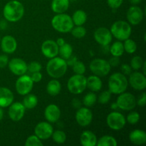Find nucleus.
Masks as SVG:
<instances>
[{"label":"nucleus","instance_id":"obj_1","mask_svg":"<svg viewBox=\"0 0 146 146\" xmlns=\"http://www.w3.org/2000/svg\"><path fill=\"white\" fill-rule=\"evenodd\" d=\"M24 7L20 1L11 0L5 4L3 9L4 17L9 22H17L23 17Z\"/></svg>","mask_w":146,"mask_h":146},{"label":"nucleus","instance_id":"obj_2","mask_svg":"<svg viewBox=\"0 0 146 146\" xmlns=\"http://www.w3.org/2000/svg\"><path fill=\"white\" fill-rule=\"evenodd\" d=\"M67 68L66 61L61 57L51 58L46 64L47 74L54 78H59L65 75Z\"/></svg>","mask_w":146,"mask_h":146},{"label":"nucleus","instance_id":"obj_3","mask_svg":"<svg viewBox=\"0 0 146 146\" xmlns=\"http://www.w3.org/2000/svg\"><path fill=\"white\" fill-rule=\"evenodd\" d=\"M128 86V79L122 73H114L108 79V89L111 94H122L126 91Z\"/></svg>","mask_w":146,"mask_h":146},{"label":"nucleus","instance_id":"obj_4","mask_svg":"<svg viewBox=\"0 0 146 146\" xmlns=\"http://www.w3.org/2000/svg\"><path fill=\"white\" fill-rule=\"evenodd\" d=\"M51 25L56 31L61 33H68L74 28L72 18L68 14H57L51 20Z\"/></svg>","mask_w":146,"mask_h":146},{"label":"nucleus","instance_id":"obj_5","mask_svg":"<svg viewBox=\"0 0 146 146\" xmlns=\"http://www.w3.org/2000/svg\"><path fill=\"white\" fill-rule=\"evenodd\" d=\"M110 31L115 38L120 41H125L131 36L132 29L127 21H117L111 26Z\"/></svg>","mask_w":146,"mask_h":146},{"label":"nucleus","instance_id":"obj_6","mask_svg":"<svg viewBox=\"0 0 146 146\" xmlns=\"http://www.w3.org/2000/svg\"><path fill=\"white\" fill-rule=\"evenodd\" d=\"M67 87L71 94H81L86 88V78L84 75L75 74L68 79Z\"/></svg>","mask_w":146,"mask_h":146},{"label":"nucleus","instance_id":"obj_7","mask_svg":"<svg viewBox=\"0 0 146 146\" xmlns=\"http://www.w3.org/2000/svg\"><path fill=\"white\" fill-rule=\"evenodd\" d=\"M89 67L91 72L99 77L108 75L111 68L108 61L103 58H95L91 61Z\"/></svg>","mask_w":146,"mask_h":146},{"label":"nucleus","instance_id":"obj_8","mask_svg":"<svg viewBox=\"0 0 146 146\" xmlns=\"http://www.w3.org/2000/svg\"><path fill=\"white\" fill-rule=\"evenodd\" d=\"M108 127L113 131H120L123 129L126 123V120L122 113L117 111L110 113L106 118Z\"/></svg>","mask_w":146,"mask_h":146},{"label":"nucleus","instance_id":"obj_9","mask_svg":"<svg viewBox=\"0 0 146 146\" xmlns=\"http://www.w3.org/2000/svg\"><path fill=\"white\" fill-rule=\"evenodd\" d=\"M34 87V82L31 80V76L28 75H21L17 80L15 88L17 92L19 95L25 96L29 94Z\"/></svg>","mask_w":146,"mask_h":146},{"label":"nucleus","instance_id":"obj_10","mask_svg":"<svg viewBox=\"0 0 146 146\" xmlns=\"http://www.w3.org/2000/svg\"><path fill=\"white\" fill-rule=\"evenodd\" d=\"M118 108L123 111H131L136 106V99L131 93H122L119 94L116 100Z\"/></svg>","mask_w":146,"mask_h":146},{"label":"nucleus","instance_id":"obj_11","mask_svg":"<svg viewBox=\"0 0 146 146\" xmlns=\"http://www.w3.org/2000/svg\"><path fill=\"white\" fill-rule=\"evenodd\" d=\"M75 118L78 125L86 127L91 124L93 120V113L87 107H81L76 113Z\"/></svg>","mask_w":146,"mask_h":146},{"label":"nucleus","instance_id":"obj_12","mask_svg":"<svg viewBox=\"0 0 146 146\" xmlns=\"http://www.w3.org/2000/svg\"><path fill=\"white\" fill-rule=\"evenodd\" d=\"M54 128L49 122H40L34 128V133L41 140H47L51 137Z\"/></svg>","mask_w":146,"mask_h":146},{"label":"nucleus","instance_id":"obj_13","mask_svg":"<svg viewBox=\"0 0 146 146\" xmlns=\"http://www.w3.org/2000/svg\"><path fill=\"white\" fill-rule=\"evenodd\" d=\"M95 40L98 44L103 46H108L112 41V34L111 31L105 27H100L97 29L94 34Z\"/></svg>","mask_w":146,"mask_h":146},{"label":"nucleus","instance_id":"obj_14","mask_svg":"<svg viewBox=\"0 0 146 146\" xmlns=\"http://www.w3.org/2000/svg\"><path fill=\"white\" fill-rule=\"evenodd\" d=\"M8 66L12 74L17 76L24 75L27 71V64L23 59L14 58L8 63Z\"/></svg>","mask_w":146,"mask_h":146},{"label":"nucleus","instance_id":"obj_15","mask_svg":"<svg viewBox=\"0 0 146 146\" xmlns=\"http://www.w3.org/2000/svg\"><path fill=\"white\" fill-rule=\"evenodd\" d=\"M143 11L141 7L133 5L128 9L126 14L127 19L128 22L132 25H138L143 19Z\"/></svg>","mask_w":146,"mask_h":146},{"label":"nucleus","instance_id":"obj_16","mask_svg":"<svg viewBox=\"0 0 146 146\" xmlns=\"http://www.w3.org/2000/svg\"><path fill=\"white\" fill-rule=\"evenodd\" d=\"M129 84L133 88L137 91H143L146 88L145 75L141 72H133L130 74Z\"/></svg>","mask_w":146,"mask_h":146},{"label":"nucleus","instance_id":"obj_17","mask_svg":"<svg viewBox=\"0 0 146 146\" xmlns=\"http://www.w3.org/2000/svg\"><path fill=\"white\" fill-rule=\"evenodd\" d=\"M59 46L57 45L56 42L53 40H46L44 41L41 45V53L45 57L48 58H52L56 56L58 54Z\"/></svg>","mask_w":146,"mask_h":146},{"label":"nucleus","instance_id":"obj_18","mask_svg":"<svg viewBox=\"0 0 146 146\" xmlns=\"http://www.w3.org/2000/svg\"><path fill=\"white\" fill-rule=\"evenodd\" d=\"M26 108L23 104L20 102H15L9 106L8 111L9 116L13 121H19L21 120L25 114Z\"/></svg>","mask_w":146,"mask_h":146},{"label":"nucleus","instance_id":"obj_19","mask_svg":"<svg viewBox=\"0 0 146 146\" xmlns=\"http://www.w3.org/2000/svg\"><path fill=\"white\" fill-rule=\"evenodd\" d=\"M1 48L6 54H12L17 50V42L14 36L7 35L1 39Z\"/></svg>","mask_w":146,"mask_h":146},{"label":"nucleus","instance_id":"obj_20","mask_svg":"<svg viewBox=\"0 0 146 146\" xmlns=\"http://www.w3.org/2000/svg\"><path fill=\"white\" fill-rule=\"evenodd\" d=\"M44 116L49 123H56L61 117V111L55 104H50L44 111Z\"/></svg>","mask_w":146,"mask_h":146},{"label":"nucleus","instance_id":"obj_21","mask_svg":"<svg viewBox=\"0 0 146 146\" xmlns=\"http://www.w3.org/2000/svg\"><path fill=\"white\" fill-rule=\"evenodd\" d=\"M14 101L12 91L6 87H0V107L7 108Z\"/></svg>","mask_w":146,"mask_h":146},{"label":"nucleus","instance_id":"obj_22","mask_svg":"<svg viewBox=\"0 0 146 146\" xmlns=\"http://www.w3.org/2000/svg\"><path fill=\"white\" fill-rule=\"evenodd\" d=\"M129 138L134 145H143L146 143V133L142 130H134L130 133Z\"/></svg>","mask_w":146,"mask_h":146},{"label":"nucleus","instance_id":"obj_23","mask_svg":"<svg viewBox=\"0 0 146 146\" xmlns=\"http://www.w3.org/2000/svg\"><path fill=\"white\" fill-rule=\"evenodd\" d=\"M97 141L95 134L90 131H84L80 138L81 144L83 146H95L96 145Z\"/></svg>","mask_w":146,"mask_h":146},{"label":"nucleus","instance_id":"obj_24","mask_svg":"<svg viewBox=\"0 0 146 146\" xmlns=\"http://www.w3.org/2000/svg\"><path fill=\"white\" fill-rule=\"evenodd\" d=\"M102 81L99 76L92 75L86 78V88L91 90L92 92L100 91L102 88Z\"/></svg>","mask_w":146,"mask_h":146},{"label":"nucleus","instance_id":"obj_25","mask_svg":"<svg viewBox=\"0 0 146 146\" xmlns=\"http://www.w3.org/2000/svg\"><path fill=\"white\" fill-rule=\"evenodd\" d=\"M69 4V0H52L51 9L56 14H62L68 10Z\"/></svg>","mask_w":146,"mask_h":146},{"label":"nucleus","instance_id":"obj_26","mask_svg":"<svg viewBox=\"0 0 146 146\" xmlns=\"http://www.w3.org/2000/svg\"><path fill=\"white\" fill-rule=\"evenodd\" d=\"M61 85L58 81L56 79L51 80L46 86V91L51 96H56L60 93Z\"/></svg>","mask_w":146,"mask_h":146},{"label":"nucleus","instance_id":"obj_27","mask_svg":"<svg viewBox=\"0 0 146 146\" xmlns=\"http://www.w3.org/2000/svg\"><path fill=\"white\" fill-rule=\"evenodd\" d=\"M71 18L76 26H83L87 20L86 13L83 10H77L74 13Z\"/></svg>","mask_w":146,"mask_h":146},{"label":"nucleus","instance_id":"obj_28","mask_svg":"<svg viewBox=\"0 0 146 146\" xmlns=\"http://www.w3.org/2000/svg\"><path fill=\"white\" fill-rule=\"evenodd\" d=\"M38 104V98L34 94H28L25 95L23 100V105L27 109H32L34 108Z\"/></svg>","mask_w":146,"mask_h":146},{"label":"nucleus","instance_id":"obj_29","mask_svg":"<svg viewBox=\"0 0 146 146\" xmlns=\"http://www.w3.org/2000/svg\"><path fill=\"white\" fill-rule=\"evenodd\" d=\"M109 51L112 54L113 56L120 57L123 54L124 47L123 44L121 41H116L111 45Z\"/></svg>","mask_w":146,"mask_h":146},{"label":"nucleus","instance_id":"obj_30","mask_svg":"<svg viewBox=\"0 0 146 146\" xmlns=\"http://www.w3.org/2000/svg\"><path fill=\"white\" fill-rule=\"evenodd\" d=\"M58 54H60L61 57L64 60H66L72 55L73 48L69 44L65 43L63 46H59L58 48Z\"/></svg>","mask_w":146,"mask_h":146},{"label":"nucleus","instance_id":"obj_31","mask_svg":"<svg viewBox=\"0 0 146 146\" xmlns=\"http://www.w3.org/2000/svg\"><path fill=\"white\" fill-rule=\"evenodd\" d=\"M117 141L113 137L110 135H104L97 141L96 145L98 146H116Z\"/></svg>","mask_w":146,"mask_h":146},{"label":"nucleus","instance_id":"obj_32","mask_svg":"<svg viewBox=\"0 0 146 146\" xmlns=\"http://www.w3.org/2000/svg\"><path fill=\"white\" fill-rule=\"evenodd\" d=\"M97 101V96L94 93H88L83 99V104L87 108H90L95 105Z\"/></svg>","mask_w":146,"mask_h":146},{"label":"nucleus","instance_id":"obj_33","mask_svg":"<svg viewBox=\"0 0 146 146\" xmlns=\"http://www.w3.org/2000/svg\"><path fill=\"white\" fill-rule=\"evenodd\" d=\"M123 47L124 51H126L128 54H133L136 51L137 44L133 40L128 38L124 41Z\"/></svg>","mask_w":146,"mask_h":146},{"label":"nucleus","instance_id":"obj_34","mask_svg":"<svg viewBox=\"0 0 146 146\" xmlns=\"http://www.w3.org/2000/svg\"><path fill=\"white\" fill-rule=\"evenodd\" d=\"M51 137L53 138V141L58 144H62L66 141V133L64 131H60V130L53 132Z\"/></svg>","mask_w":146,"mask_h":146},{"label":"nucleus","instance_id":"obj_35","mask_svg":"<svg viewBox=\"0 0 146 146\" xmlns=\"http://www.w3.org/2000/svg\"><path fill=\"white\" fill-rule=\"evenodd\" d=\"M70 32H71L72 36L75 38H81L86 36V30L82 26H76V27H74Z\"/></svg>","mask_w":146,"mask_h":146},{"label":"nucleus","instance_id":"obj_36","mask_svg":"<svg viewBox=\"0 0 146 146\" xmlns=\"http://www.w3.org/2000/svg\"><path fill=\"white\" fill-rule=\"evenodd\" d=\"M143 60L139 56H135L133 57L131 61V67L132 69L138 71L140 68H142L143 64Z\"/></svg>","mask_w":146,"mask_h":146},{"label":"nucleus","instance_id":"obj_37","mask_svg":"<svg viewBox=\"0 0 146 146\" xmlns=\"http://www.w3.org/2000/svg\"><path fill=\"white\" fill-rule=\"evenodd\" d=\"M24 145L26 146H42L43 143L36 135H32L27 138Z\"/></svg>","mask_w":146,"mask_h":146},{"label":"nucleus","instance_id":"obj_38","mask_svg":"<svg viewBox=\"0 0 146 146\" xmlns=\"http://www.w3.org/2000/svg\"><path fill=\"white\" fill-rule=\"evenodd\" d=\"M73 71L76 74L84 75L86 72V66L83 62L80 61H76L75 64L72 66Z\"/></svg>","mask_w":146,"mask_h":146},{"label":"nucleus","instance_id":"obj_39","mask_svg":"<svg viewBox=\"0 0 146 146\" xmlns=\"http://www.w3.org/2000/svg\"><path fill=\"white\" fill-rule=\"evenodd\" d=\"M125 120L131 125H135V124L138 123V121H140V114L135 111H132L127 115Z\"/></svg>","mask_w":146,"mask_h":146},{"label":"nucleus","instance_id":"obj_40","mask_svg":"<svg viewBox=\"0 0 146 146\" xmlns=\"http://www.w3.org/2000/svg\"><path fill=\"white\" fill-rule=\"evenodd\" d=\"M111 92L108 90V91H104L101 93L98 98V103L101 104H106L108 103V101L111 100Z\"/></svg>","mask_w":146,"mask_h":146},{"label":"nucleus","instance_id":"obj_41","mask_svg":"<svg viewBox=\"0 0 146 146\" xmlns=\"http://www.w3.org/2000/svg\"><path fill=\"white\" fill-rule=\"evenodd\" d=\"M41 68L42 66L41 64L36 61H32L29 65H27V71H29L31 74L40 71L41 70Z\"/></svg>","mask_w":146,"mask_h":146},{"label":"nucleus","instance_id":"obj_42","mask_svg":"<svg viewBox=\"0 0 146 146\" xmlns=\"http://www.w3.org/2000/svg\"><path fill=\"white\" fill-rule=\"evenodd\" d=\"M123 0H107L108 5L113 9H118L122 5Z\"/></svg>","mask_w":146,"mask_h":146},{"label":"nucleus","instance_id":"obj_43","mask_svg":"<svg viewBox=\"0 0 146 146\" xmlns=\"http://www.w3.org/2000/svg\"><path fill=\"white\" fill-rule=\"evenodd\" d=\"M9 58L5 54L0 55V68H4L8 65Z\"/></svg>","mask_w":146,"mask_h":146},{"label":"nucleus","instance_id":"obj_44","mask_svg":"<svg viewBox=\"0 0 146 146\" xmlns=\"http://www.w3.org/2000/svg\"><path fill=\"white\" fill-rule=\"evenodd\" d=\"M121 70L122 71V74H124V75H130L132 73V68L131 67V66L126 64H123L121 66Z\"/></svg>","mask_w":146,"mask_h":146},{"label":"nucleus","instance_id":"obj_45","mask_svg":"<svg viewBox=\"0 0 146 146\" xmlns=\"http://www.w3.org/2000/svg\"><path fill=\"white\" fill-rule=\"evenodd\" d=\"M31 78L34 83H38L39 82V81H41V80L42 79V74L40 73V71L32 73V75H31Z\"/></svg>","mask_w":146,"mask_h":146},{"label":"nucleus","instance_id":"obj_46","mask_svg":"<svg viewBox=\"0 0 146 146\" xmlns=\"http://www.w3.org/2000/svg\"><path fill=\"white\" fill-rule=\"evenodd\" d=\"M108 63H109L110 66H111V67L117 66L119 65V64H120L119 57L113 56L112 58H110V60L108 61Z\"/></svg>","mask_w":146,"mask_h":146},{"label":"nucleus","instance_id":"obj_47","mask_svg":"<svg viewBox=\"0 0 146 146\" xmlns=\"http://www.w3.org/2000/svg\"><path fill=\"white\" fill-rule=\"evenodd\" d=\"M136 104L141 107L145 106L146 104V94L145 92L143 93V94L140 97L139 99L138 100V101H136Z\"/></svg>","mask_w":146,"mask_h":146},{"label":"nucleus","instance_id":"obj_48","mask_svg":"<svg viewBox=\"0 0 146 146\" xmlns=\"http://www.w3.org/2000/svg\"><path fill=\"white\" fill-rule=\"evenodd\" d=\"M76 61H78V58H77V57L76 56L74 55H71L68 59L66 60L67 65L70 66H72L75 64Z\"/></svg>","mask_w":146,"mask_h":146},{"label":"nucleus","instance_id":"obj_49","mask_svg":"<svg viewBox=\"0 0 146 146\" xmlns=\"http://www.w3.org/2000/svg\"><path fill=\"white\" fill-rule=\"evenodd\" d=\"M72 105L74 108H81V102L77 98H74L72 101Z\"/></svg>","mask_w":146,"mask_h":146},{"label":"nucleus","instance_id":"obj_50","mask_svg":"<svg viewBox=\"0 0 146 146\" xmlns=\"http://www.w3.org/2000/svg\"><path fill=\"white\" fill-rule=\"evenodd\" d=\"M56 42L57 45H58V46H63L64 44H65L66 41L63 38H57V40Z\"/></svg>","mask_w":146,"mask_h":146},{"label":"nucleus","instance_id":"obj_51","mask_svg":"<svg viewBox=\"0 0 146 146\" xmlns=\"http://www.w3.org/2000/svg\"><path fill=\"white\" fill-rule=\"evenodd\" d=\"M7 23H6L4 20H1V21H0V29H6V27H7Z\"/></svg>","mask_w":146,"mask_h":146},{"label":"nucleus","instance_id":"obj_52","mask_svg":"<svg viewBox=\"0 0 146 146\" xmlns=\"http://www.w3.org/2000/svg\"><path fill=\"white\" fill-rule=\"evenodd\" d=\"M142 1V0H130V2L133 4V5H137V4H140Z\"/></svg>","mask_w":146,"mask_h":146},{"label":"nucleus","instance_id":"obj_53","mask_svg":"<svg viewBox=\"0 0 146 146\" xmlns=\"http://www.w3.org/2000/svg\"><path fill=\"white\" fill-rule=\"evenodd\" d=\"M3 117H4V111H3L2 108L0 107V121L2 120Z\"/></svg>","mask_w":146,"mask_h":146},{"label":"nucleus","instance_id":"obj_54","mask_svg":"<svg viewBox=\"0 0 146 146\" xmlns=\"http://www.w3.org/2000/svg\"><path fill=\"white\" fill-rule=\"evenodd\" d=\"M118 105H117L116 103H114V104H111V108H113V109H116V108H118Z\"/></svg>","mask_w":146,"mask_h":146},{"label":"nucleus","instance_id":"obj_55","mask_svg":"<svg viewBox=\"0 0 146 146\" xmlns=\"http://www.w3.org/2000/svg\"><path fill=\"white\" fill-rule=\"evenodd\" d=\"M0 41H1V38H0Z\"/></svg>","mask_w":146,"mask_h":146}]
</instances>
